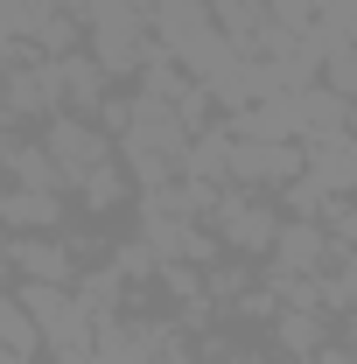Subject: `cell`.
<instances>
[{"instance_id": "6da1fadb", "label": "cell", "mask_w": 357, "mask_h": 364, "mask_svg": "<svg viewBox=\"0 0 357 364\" xmlns=\"http://www.w3.org/2000/svg\"><path fill=\"white\" fill-rule=\"evenodd\" d=\"M147 36L169 49V63L189 70L196 85H211L231 63V43L218 36V21H211L203 0H147Z\"/></svg>"}, {"instance_id": "7a4b0ae2", "label": "cell", "mask_w": 357, "mask_h": 364, "mask_svg": "<svg viewBox=\"0 0 357 364\" xmlns=\"http://www.w3.org/2000/svg\"><path fill=\"white\" fill-rule=\"evenodd\" d=\"M203 225L218 231V245L231 259H267L273 231H280V203H273L267 189H238V182H218V203H211V218Z\"/></svg>"}, {"instance_id": "3957f363", "label": "cell", "mask_w": 357, "mask_h": 364, "mask_svg": "<svg viewBox=\"0 0 357 364\" xmlns=\"http://www.w3.org/2000/svg\"><path fill=\"white\" fill-rule=\"evenodd\" d=\"M36 140H43V154L56 161V176H63V196H70L78 176H91L98 161H112V140L98 134L91 119H78V112H49L43 127H36Z\"/></svg>"}, {"instance_id": "277c9868", "label": "cell", "mask_w": 357, "mask_h": 364, "mask_svg": "<svg viewBox=\"0 0 357 364\" xmlns=\"http://www.w3.org/2000/svg\"><path fill=\"white\" fill-rule=\"evenodd\" d=\"M302 176V140H231V154H224V182H238V189H280V182Z\"/></svg>"}, {"instance_id": "5b68a950", "label": "cell", "mask_w": 357, "mask_h": 364, "mask_svg": "<svg viewBox=\"0 0 357 364\" xmlns=\"http://www.w3.org/2000/svg\"><path fill=\"white\" fill-rule=\"evenodd\" d=\"M7 273H14V280L70 287V280H78V252L63 245V231H7Z\"/></svg>"}, {"instance_id": "8992f818", "label": "cell", "mask_w": 357, "mask_h": 364, "mask_svg": "<svg viewBox=\"0 0 357 364\" xmlns=\"http://www.w3.org/2000/svg\"><path fill=\"white\" fill-rule=\"evenodd\" d=\"M336 329L351 336V322H329L322 309H273V358L280 364H309Z\"/></svg>"}, {"instance_id": "52a82bcc", "label": "cell", "mask_w": 357, "mask_h": 364, "mask_svg": "<svg viewBox=\"0 0 357 364\" xmlns=\"http://www.w3.org/2000/svg\"><path fill=\"white\" fill-rule=\"evenodd\" d=\"M260 267H273V273H322V267H329V238H322V225H309V218H280V231H273V245H267Z\"/></svg>"}, {"instance_id": "ba28073f", "label": "cell", "mask_w": 357, "mask_h": 364, "mask_svg": "<svg viewBox=\"0 0 357 364\" xmlns=\"http://www.w3.org/2000/svg\"><path fill=\"white\" fill-rule=\"evenodd\" d=\"M127 203H134V182L119 176V161H98L91 176L70 182V218H98V225H105V218L127 210Z\"/></svg>"}, {"instance_id": "9c48e42d", "label": "cell", "mask_w": 357, "mask_h": 364, "mask_svg": "<svg viewBox=\"0 0 357 364\" xmlns=\"http://www.w3.org/2000/svg\"><path fill=\"white\" fill-rule=\"evenodd\" d=\"M63 225H70V196H56V189H14L7 182L0 231H63Z\"/></svg>"}, {"instance_id": "30bf717a", "label": "cell", "mask_w": 357, "mask_h": 364, "mask_svg": "<svg viewBox=\"0 0 357 364\" xmlns=\"http://www.w3.org/2000/svg\"><path fill=\"white\" fill-rule=\"evenodd\" d=\"M70 294H78V309H85L91 322H105V316H119V294H127V280H119L112 267H78Z\"/></svg>"}, {"instance_id": "8fae6325", "label": "cell", "mask_w": 357, "mask_h": 364, "mask_svg": "<svg viewBox=\"0 0 357 364\" xmlns=\"http://www.w3.org/2000/svg\"><path fill=\"white\" fill-rule=\"evenodd\" d=\"M0 350L7 358H43V336H36V322L21 316L14 294H0Z\"/></svg>"}, {"instance_id": "7c38bea8", "label": "cell", "mask_w": 357, "mask_h": 364, "mask_svg": "<svg viewBox=\"0 0 357 364\" xmlns=\"http://www.w3.org/2000/svg\"><path fill=\"white\" fill-rule=\"evenodd\" d=\"M309 364H357V358H351V336L336 329V336H329V343H322V350H315Z\"/></svg>"}, {"instance_id": "4fadbf2b", "label": "cell", "mask_w": 357, "mask_h": 364, "mask_svg": "<svg viewBox=\"0 0 357 364\" xmlns=\"http://www.w3.org/2000/svg\"><path fill=\"white\" fill-rule=\"evenodd\" d=\"M218 364H280V358H267V350H231V358H218Z\"/></svg>"}, {"instance_id": "5bb4252c", "label": "cell", "mask_w": 357, "mask_h": 364, "mask_svg": "<svg viewBox=\"0 0 357 364\" xmlns=\"http://www.w3.org/2000/svg\"><path fill=\"white\" fill-rule=\"evenodd\" d=\"M14 287V273H7V231H0V294Z\"/></svg>"}, {"instance_id": "9a60e30c", "label": "cell", "mask_w": 357, "mask_h": 364, "mask_svg": "<svg viewBox=\"0 0 357 364\" xmlns=\"http://www.w3.org/2000/svg\"><path fill=\"white\" fill-rule=\"evenodd\" d=\"M0 364H43V358H7V350H0Z\"/></svg>"}, {"instance_id": "2e32d148", "label": "cell", "mask_w": 357, "mask_h": 364, "mask_svg": "<svg viewBox=\"0 0 357 364\" xmlns=\"http://www.w3.org/2000/svg\"><path fill=\"white\" fill-rule=\"evenodd\" d=\"M0 203H7V176H0Z\"/></svg>"}]
</instances>
